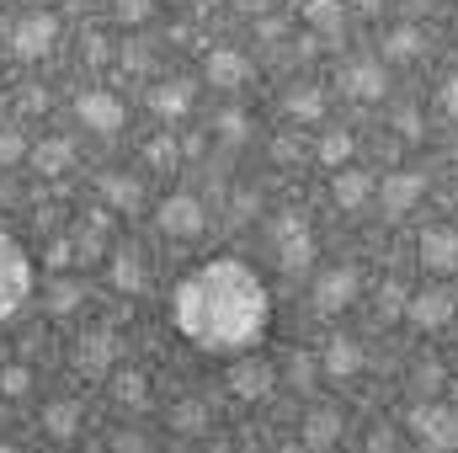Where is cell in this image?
Masks as SVG:
<instances>
[{
  "mask_svg": "<svg viewBox=\"0 0 458 453\" xmlns=\"http://www.w3.org/2000/svg\"><path fill=\"white\" fill-rule=\"evenodd\" d=\"M165 5H192V0H165Z\"/></svg>",
  "mask_w": 458,
  "mask_h": 453,
  "instance_id": "5b68a950",
  "label": "cell"
},
{
  "mask_svg": "<svg viewBox=\"0 0 458 453\" xmlns=\"http://www.w3.org/2000/svg\"><path fill=\"white\" fill-rule=\"evenodd\" d=\"M32 288H38V261H32V251H27L11 229H0V326L27 310Z\"/></svg>",
  "mask_w": 458,
  "mask_h": 453,
  "instance_id": "7a4b0ae2",
  "label": "cell"
},
{
  "mask_svg": "<svg viewBox=\"0 0 458 453\" xmlns=\"http://www.w3.org/2000/svg\"><path fill=\"white\" fill-rule=\"evenodd\" d=\"M0 453H11V449H0Z\"/></svg>",
  "mask_w": 458,
  "mask_h": 453,
  "instance_id": "8992f818",
  "label": "cell"
},
{
  "mask_svg": "<svg viewBox=\"0 0 458 453\" xmlns=\"http://www.w3.org/2000/svg\"><path fill=\"white\" fill-rule=\"evenodd\" d=\"M48 38H54V21H48V16H38V21H21L11 43H16V54H32V48H38V43H48Z\"/></svg>",
  "mask_w": 458,
  "mask_h": 453,
  "instance_id": "3957f363",
  "label": "cell"
},
{
  "mask_svg": "<svg viewBox=\"0 0 458 453\" xmlns=\"http://www.w3.org/2000/svg\"><path fill=\"white\" fill-rule=\"evenodd\" d=\"M171 326L176 337L208 357H240L250 346H261L272 326V288L261 283V272L240 256H214L187 267L171 283Z\"/></svg>",
  "mask_w": 458,
  "mask_h": 453,
  "instance_id": "6da1fadb",
  "label": "cell"
},
{
  "mask_svg": "<svg viewBox=\"0 0 458 453\" xmlns=\"http://www.w3.org/2000/svg\"><path fill=\"white\" fill-rule=\"evenodd\" d=\"M81 117H86V123H97V128H113L117 117H123V107H113V97H91V102L81 107Z\"/></svg>",
  "mask_w": 458,
  "mask_h": 453,
  "instance_id": "277c9868",
  "label": "cell"
}]
</instances>
